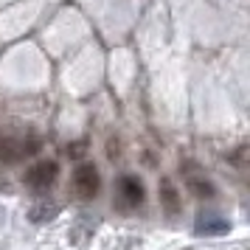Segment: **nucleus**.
Here are the masks:
<instances>
[{"label": "nucleus", "instance_id": "nucleus-8", "mask_svg": "<svg viewBox=\"0 0 250 250\" xmlns=\"http://www.w3.org/2000/svg\"><path fill=\"white\" fill-rule=\"evenodd\" d=\"M186 183H188V191L197 194L200 200H208V197H214V186L205 180L203 174H191V177H188Z\"/></svg>", "mask_w": 250, "mask_h": 250}, {"label": "nucleus", "instance_id": "nucleus-4", "mask_svg": "<svg viewBox=\"0 0 250 250\" xmlns=\"http://www.w3.org/2000/svg\"><path fill=\"white\" fill-rule=\"evenodd\" d=\"M144 197H146V188H144V183L138 180L135 174H124V177H118V200L124 208H135V205L144 203Z\"/></svg>", "mask_w": 250, "mask_h": 250}, {"label": "nucleus", "instance_id": "nucleus-1", "mask_svg": "<svg viewBox=\"0 0 250 250\" xmlns=\"http://www.w3.org/2000/svg\"><path fill=\"white\" fill-rule=\"evenodd\" d=\"M42 149V138L25 129H0V163H23Z\"/></svg>", "mask_w": 250, "mask_h": 250}, {"label": "nucleus", "instance_id": "nucleus-2", "mask_svg": "<svg viewBox=\"0 0 250 250\" xmlns=\"http://www.w3.org/2000/svg\"><path fill=\"white\" fill-rule=\"evenodd\" d=\"M59 177V163L57 160H40L25 171V186L31 191H48Z\"/></svg>", "mask_w": 250, "mask_h": 250}, {"label": "nucleus", "instance_id": "nucleus-5", "mask_svg": "<svg viewBox=\"0 0 250 250\" xmlns=\"http://www.w3.org/2000/svg\"><path fill=\"white\" fill-rule=\"evenodd\" d=\"M228 230H230V222L219 214H200L197 225H194L197 236H225Z\"/></svg>", "mask_w": 250, "mask_h": 250}, {"label": "nucleus", "instance_id": "nucleus-7", "mask_svg": "<svg viewBox=\"0 0 250 250\" xmlns=\"http://www.w3.org/2000/svg\"><path fill=\"white\" fill-rule=\"evenodd\" d=\"M160 203H163V208L169 214H177L180 211V194H177V188H174V183L169 177L160 180Z\"/></svg>", "mask_w": 250, "mask_h": 250}, {"label": "nucleus", "instance_id": "nucleus-3", "mask_svg": "<svg viewBox=\"0 0 250 250\" xmlns=\"http://www.w3.org/2000/svg\"><path fill=\"white\" fill-rule=\"evenodd\" d=\"M102 188V177H99V169L93 163H82L73 171V191L79 194L82 200H93Z\"/></svg>", "mask_w": 250, "mask_h": 250}, {"label": "nucleus", "instance_id": "nucleus-6", "mask_svg": "<svg viewBox=\"0 0 250 250\" xmlns=\"http://www.w3.org/2000/svg\"><path fill=\"white\" fill-rule=\"evenodd\" d=\"M59 211H62V208H59L57 203L40 200V203L31 205V211H28V219H31V222H37V225H42V222H51V219H54Z\"/></svg>", "mask_w": 250, "mask_h": 250}]
</instances>
